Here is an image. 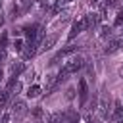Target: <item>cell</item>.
<instances>
[{"mask_svg":"<svg viewBox=\"0 0 123 123\" xmlns=\"http://www.w3.org/2000/svg\"><path fill=\"white\" fill-rule=\"evenodd\" d=\"M100 4H104L106 8H117V6L121 4V0H102Z\"/></svg>","mask_w":123,"mask_h":123,"instance_id":"18","label":"cell"},{"mask_svg":"<svg viewBox=\"0 0 123 123\" xmlns=\"http://www.w3.org/2000/svg\"><path fill=\"white\" fill-rule=\"evenodd\" d=\"M73 96H75V90L69 88V90H67V98H73Z\"/></svg>","mask_w":123,"mask_h":123,"instance_id":"24","label":"cell"},{"mask_svg":"<svg viewBox=\"0 0 123 123\" xmlns=\"http://www.w3.org/2000/svg\"><path fill=\"white\" fill-rule=\"evenodd\" d=\"M119 37H121V38H123V31H121V35H119Z\"/></svg>","mask_w":123,"mask_h":123,"instance_id":"29","label":"cell"},{"mask_svg":"<svg viewBox=\"0 0 123 123\" xmlns=\"http://www.w3.org/2000/svg\"><path fill=\"white\" fill-rule=\"evenodd\" d=\"M10 98H12V94H10V90H8V88H2V90H0V110H4V108L8 106V102H10Z\"/></svg>","mask_w":123,"mask_h":123,"instance_id":"14","label":"cell"},{"mask_svg":"<svg viewBox=\"0 0 123 123\" xmlns=\"http://www.w3.org/2000/svg\"><path fill=\"white\" fill-rule=\"evenodd\" d=\"M63 2H71V0H63Z\"/></svg>","mask_w":123,"mask_h":123,"instance_id":"30","label":"cell"},{"mask_svg":"<svg viewBox=\"0 0 123 123\" xmlns=\"http://www.w3.org/2000/svg\"><path fill=\"white\" fill-rule=\"evenodd\" d=\"M31 4H33V0H19V6H21V10L25 12V10H29L31 8Z\"/></svg>","mask_w":123,"mask_h":123,"instance_id":"22","label":"cell"},{"mask_svg":"<svg viewBox=\"0 0 123 123\" xmlns=\"http://www.w3.org/2000/svg\"><path fill=\"white\" fill-rule=\"evenodd\" d=\"M115 27H123V10H119V13L115 15V21H113Z\"/></svg>","mask_w":123,"mask_h":123,"instance_id":"21","label":"cell"},{"mask_svg":"<svg viewBox=\"0 0 123 123\" xmlns=\"http://www.w3.org/2000/svg\"><path fill=\"white\" fill-rule=\"evenodd\" d=\"M2 77H4V71H2V67H0V83H2Z\"/></svg>","mask_w":123,"mask_h":123,"instance_id":"28","label":"cell"},{"mask_svg":"<svg viewBox=\"0 0 123 123\" xmlns=\"http://www.w3.org/2000/svg\"><path fill=\"white\" fill-rule=\"evenodd\" d=\"M10 110H12V115H21V113H25V110H27V102H25L23 98H15V100L12 102V106H10Z\"/></svg>","mask_w":123,"mask_h":123,"instance_id":"9","label":"cell"},{"mask_svg":"<svg viewBox=\"0 0 123 123\" xmlns=\"http://www.w3.org/2000/svg\"><path fill=\"white\" fill-rule=\"evenodd\" d=\"M37 54H38V44H37L35 40H27V42H25V48H23V52H21V58H23V62H29V60H33Z\"/></svg>","mask_w":123,"mask_h":123,"instance_id":"4","label":"cell"},{"mask_svg":"<svg viewBox=\"0 0 123 123\" xmlns=\"http://www.w3.org/2000/svg\"><path fill=\"white\" fill-rule=\"evenodd\" d=\"M83 67H85V58H83V56H71V58L63 63L62 73H65V75L69 77L71 73H77V71L83 69Z\"/></svg>","mask_w":123,"mask_h":123,"instance_id":"2","label":"cell"},{"mask_svg":"<svg viewBox=\"0 0 123 123\" xmlns=\"http://www.w3.org/2000/svg\"><path fill=\"white\" fill-rule=\"evenodd\" d=\"M23 71H25V63L23 62H15V63L10 65V75L12 77H19Z\"/></svg>","mask_w":123,"mask_h":123,"instance_id":"13","label":"cell"},{"mask_svg":"<svg viewBox=\"0 0 123 123\" xmlns=\"http://www.w3.org/2000/svg\"><path fill=\"white\" fill-rule=\"evenodd\" d=\"M86 98H88V85H86V79H79V104L85 106V104H86Z\"/></svg>","mask_w":123,"mask_h":123,"instance_id":"11","label":"cell"},{"mask_svg":"<svg viewBox=\"0 0 123 123\" xmlns=\"http://www.w3.org/2000/svg\"><path fill=\"white\" fill-rule=\"evenodd\" d=\"M31 117L35 119V123H50V113L44 111V108H40V106L31 111Z\"/></svg>","mask_w":123,"mask_h":123,"instance_id":"7","label":"cell"},{"mask_svg":"<svg viewBox=\"0 0 123 123\" xmlns=\"http://www.w3.org/2000/svg\"><path fill=\"white\" fill-rule=\"evenodd\" d=\"M58 42V35L56 33H52V35H46L40 42H38V54H42V52H46V50H50L54 44Z\"/></svg>","mask_w":123,"mask_h":123,"instance_id":"6","label":"cell"},{"mask_svg":"<svg viewBox=\"0 0 123 123\" xmlns=\"http://www.w3.org/2000/svg\"><path fill=\"white\" fill-rule=\"evenodd\" d=\"M115 123H123V111H121V113L115 117Z\"/></svg>","mask_w":123,"mask_h":123,"instance_id":"23","label":"cell"},{"mask_svg":"<svg viewBox=\"0 0 123 123\" xmlns=\"http://www.w3.org/2000/svg\"><path fill=\"white\" fill-rule=\"evenodd\" d=\"M111 106H113V100L110 98V94H100V98L96 102V110H98V115L102 121L111 117Z\"/></svg>","mask_w":123,"mask_h":123,"instance_id":"1","label":"cell"},{"mask_svg":"<svg viewBox=\"0 0 123 123\" xmlns=\"http://www.w3.org/2000/svg\"><path fill=\"white\" fill-rule=\"evenodd\" d=\"M100 37H102V38H106V37L110 38V37H111V27H110V25L102 27V29H100Z\"/></svg>","mask_w":123,"mask_h":123,"instance_id":"19","label":"cell"},{"mask_svg":"<svg viewBox=\"0 0 123 123\" xmlns=\"http://www.w3.org/2000/svg\"><path fill=\"white\" fill-rule=\"evenodd\" d=\"M21 88H23L21 81H15V83L12 85V88H10V94H12V96H17V94L21 92Z\"/></svg>","mask_w":123,"mask_h":123,"instance_id":"17","label":"cell"},{"mask_svg":"<svg viewBox=\"0 0 123 123\" xmlns=\"http://www.w3.org/2000/svg\"><path fill=\"white\" fill-rule=\"evenodd\" d=\"M0 8H2V0H0Z\"/></svg>","mask_w":123,"mask_h":123,"instance_id":"31","label":"cell"},{"mask_svg":"<svg viewBox=\"0 0 123 123\" xmlns=\"http://www.w3.org/2000/svg\"><path fill=\"white\" fill-rule=\"evenodd\" d=\"M121 4H123V2H121Z\"/></svg>","mask_w":123,"mask_h":123,"instance_id":"32","label":"cell"},{"mask_svg":"<svg viewBox=\"0 0 123 123\" xmlns=\"http://www.w3.org/2000/svg\"><path fill=\"white\" fill-rule=\"evenodd\" d=\"M88 2H90V6H94V4H98L100 0H88Z\"/></svg>","mask_w":123,"mask_h":123,"instance_id":"27","label":"cell"},{"mask_svg":"<svg viewBox=\"0 0 123 123\" xmlns=\"http://www.w3.org/2000/svg\"><path fill=\"white\" fill-rule=\"evenodd\" d=\"M0 48H4V50L8 48V33H6V31L0 35Z\"/></svg>","mask_w":123,"mask_h":123,"instance_id":"20","label":"cell"},{"mask_svg":"<svg viewBox=\"0 0 123 123\" xmlns=\"http://www.w3.org/2000/svg\"><path fill=\"white\" fill-rule=\"evenodd\" d=\"M121 46H123V38H121V37H115V38H110V40L106 42L104 52H106V54H115Z\"/></svg>","mask_w":123,"mask_h":123,"instance_id":"8","label":"cell"},{"mask_svg":"<svg viewBox=\"0 0 123 123\" xmlns=\"http://www.w3.org/2000/svg\"><path fill=\"white\" fill-rule=\"evenodd\" d=\"M119 77H121V79H123V65H121V67H119Z\"/></svg>","mask_w":123,"mask_h":123,"instance_id":"26","label":"cell"},{"mask_svg":"<svg viewBox=\"0 0 123 123\" xmlns=\"http://www.w3.org/2000/svg\"><path fill=\"white\" fill-rule=\"evenodd\" d=\"M12 46H13V50H15V52H19V54H21V52H23V48H25V40H23V38H15Z\"/></svg>","mask_w":123,"mask_h":123,"instance_id":"16","label":"cell"},{"mask_svg":"<svg viewBox=\"0 0 123 123\" xmlns=\"http://www.w3.org/2000/svg\"><path fill=\"white\" fill-rule=\"evenodd\" d=\"M40 92H42V88H40L38 85H31V86L27 88V98H38Z\"/></svg>","mask_w":123,"mask_h":123,"instance_id":"15","label":"cell"},{"mask_svg":"<svg viewBox=\"0 0 123 123\" xmlns=\"http://www.w3.org/2000/svg\"><path fill=\"white\" fill-rule=\"evenodd\" d=\"M37 29H38V23H29V25H25L21 31L25 33L27 40H35V37H37Z\"/></svg>","mask_w":123,"mask_h":123,"instance_id":"12","label":"cell"},{"mask_svg":"<svg viewBox=\"0 0 123 123\" xmlns=\"http://www.w3.org/2000/svg\"><path fill=\"white\" fill-rule=\"evenodd\" d=\"M85 19H86V29H96V27L100 25V21H102V17H100L98 12H90V13H86Z\"/></svg>","mask_w":123,"mask_h":123,"instance_id":"10","label":"cell"},{"mask_svg":"<svg viewBox=\"0 0 123 123\" xmlns=\"http://www.w3.org/2000/svg\"><path fill=\"white\" fill-rule=\"evenodd\" d=\"M4 23H6V17H4V13H2V12H0V27H2V25H4Z\"/></svg>","mask_w":123,"mask_h":123,"instance_id":"25","label":"cell"},{"mask_svg":"<svg viewBox=\"0 0 123 123\" xmlns=\"http://www.w3.org/2000/svg\"><path fill=\"white\" fill-rule=\"evenodd\" d=\"M77 50H79V46H77V44H67V46H63V48H62V50H60V52L50 60V63H52V65H56L60 60H63V58L71 56V54H73V52H77Z\"/></svg>","mask_w":123,"mask_h":123,"instance_id":"5","label":"cell"},{"mask_svg":"<svg viewBox=\"0 0 123 123\" xmlns=\"http://www.w3.org/2000/svg\"><path fill=\"white\" fill-rule=\"evenodd\" d=\"M83 31H86V19H85V15H81L77 21H73V25H71V31H69V35H67V38L69 40H73L77 35H81Z\"/></svg>","mask_w":123,"mask_h":123,"instance_id":"3","label":"cell"}]
</instances>
